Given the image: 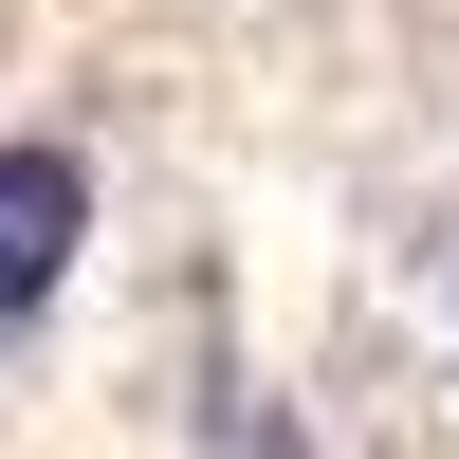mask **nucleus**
I'll list each match as a JSON object with an SVG mask.
<instances>
[{"mask_svg":"<svg viewBox=\"0 0 459 459\" xmlns=\"http://www.w3.org/2000/svg\"><path fill=\"white\" fill-rule=\"evenodd\" d=\"M74 239H92V166L19 129V147H0V331H37V313H56Z\"/></svg>","mask_w":459,"mask_h":459,"instance_id":"obj_1","label":"nucleus"}]
</instances>
